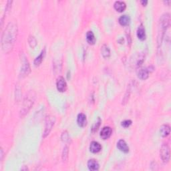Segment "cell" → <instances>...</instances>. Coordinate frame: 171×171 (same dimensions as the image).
I'll use <instances>...</instances> for the list:
<instances>
[{
  "label": "cell",
  "mask_w": 171,
  "mask_h": 171,
  "mask_svg": "<svg viewBox=\"0 0 171 171\" xmlns=\"http://www.w3.org/2000/svg\"><path fill=\"white\" fill-rule=\"evenodd\" d=\"M86 40L90 45H94L96 43V39L95 38V35L92 31H88L86 33Z\"/></svg>",
  "instance_id": "e0dca14e"
},
{
  "label": "cell",
  "mask_w": 171,
  "mask_h": 171,
  "mask_svg": "<svg viewBox=\"0 0 171 171\" xmlns=\"http://www.w3.org/2000/svg\"><path fill=\"white\" fill-rule=\"evenodd\" d=\"M160 155L162 161L165 163L169 162L170 158V150L168 144H163L161 148Z\"/></svg>",
  "instance_id": "5b68a950"
},
{
  "label": "cell",
  "mask_w": 171,
  "mask_h": 171,
  "mask_svg": "<svg viewBox=\"0 0 171 171\" xmlns=\"http://www.w3.org/2000/svg\"><path fill=\"white\" fill-rule=\"evenodd\" d=\"M160 133L162 137H167L170 133V127L168 124L162 125L160 128Z\"/></svg>",
  "instance_id": "2e32d148"
},
{
  "label": "cell",
  "mask_w": 171,
  "mask_h": 171,
  "mask_svg": "<svg viewBox=\"0 0 171 171\" xmlns=\"http://www.w3.org/2000/svg\"><path fill=\"white\" fill-rule=\"evenodd\" d=\"M45 54H46V49H43V50L42 51L40 54H39L38 56L35 59L34 63L35 66H38L41 64V63L42 62L43 59V58H44Z\"/></svg>",
  "instance_id": "ffe728a7"
},
{
  "label": "cell",
  "mask_w": 171,
  "mask_h": 171,
  "mask_svg": "<svg viewBox=\"0 0 171 171\" xmlns=\"http://www.w3.org/2000/svg\"><path fill=\"white\" fill-rule=\"evenodd\" d=\"M102 150V146L100 143L96 141H92L90 143V150L92 153H100Z\"/></svg>",
  "instance_id": "8fae6325"
},
{
  "label": "cell",
  "mask_w": 171,
  "mask_h": 171,
  "mask_svg": "<svg viewBox=\"0 0 171 171\" xmlns=\"http://www.w3.org/2000/svg\"><path fill=\"white\" fill-rule=\"evenodd\" d=\"M17 34V25L13 22L9 23L2 36V47L5 53H10L12 50L14 43L16 40Z\"/></svg>",
  "instance_id": "6da1fadb"
},
{
  "label": "cell",
  "mask_w": 171,
  "mask_h": 171,
  "mask_svg": "<svg viewBox=\"0 0 171 171\" xmlns=\"http://www.w3.org/2000/svg\"><path fill=\"white\" fill-rule=\"evenodd\" d=\"M55 118L54 116L49 115V116H47L46 119L45 129H44V132H43V138H46L47 136H48L55 124Z\"/></svg>",
  "instance_id": "277c9868"
},
{
  "label": "cell",
  "mask_w": 171,
  "mask_h": 171,
  "mask_svg": "<svg viewBox=\"0 0 171 171\" xmlns=\"http://www.w3.org/2000/svg\"><path fill=\"white\" fill-rule=\"evenodd\" d=\"M88 168L91 171H97L100 169V165L95 159H90L88 162Z\"/></svg>",
  "instance_id": "7c38bea8"
},
{
  "label": "cell",
  "mask_w": 171,
  "mask_h": 171,
  "mask_svg": "<svg viewBox=\"0 0 171 171\" xmlns=\"http://www.w3.org/2000/svg\"><path fill=\"white\" fill-rule=\"evenodd\" d=\"M151 72L150 67H146V68H141L138 71V77L140 79L145 80L149 77V74Z\"/></svg>",
  "instance_id": "ba28073f"
},
{
  "label": "cell",
  "mask_w": 171,
  "mask_h": 171,
  "mask_svg": "<svg viewBox=\"0 0 171 171\" xmlns=\"http://www.w3.org/2000/svg\"><path fill=\"white\" fill-rule=\"evenodd\" d=\"M28 43L31 48H34V47L37 46L36 39H35V38L34 36H32V35H30V36L29 37Z\"/></svg>",
  "instance_id": "603a6c76"
},
{
  "label": "cell",
  "mask_w": 171,
  "mask_h": 171,
  "mask_svg": "<svg viewBox=\"0 0 171 171\" xmlns=\"http://www.w3.org/2000/svg\"><path fill=\"white\" fill-rule=\"evenodd\" d=\"M136 35L138 38L141 41H144L146 39V31L145 26L142 24H140L138 26L136 31Z\"/></svg>",
  "instance_id": "4fadbf2b"
},
{
  "label": "cell",
  "mask_w": 171,
  "mask_h": 171,
  "mask_svg": "<svg viewBox=\"0 0 171 171\" xmlns=\"http://www.w3.org/2000/svg\"><path fill=\"white\" fill-rule=\"evenodd\" d=\"M140 3L143 6H146L147 3H148V1H146V0H142V1H140Z\"/></svg>",
  "instance_id": "484cf974"
},
{
  "label": "cell",
  "mask_w": 171,
  "mask_h": 171,
  "mask_svg": "<svg viewBox=\"0 0 171 171\" xmlns=\"http://www.w3.org/2000/svg\"><path fill=\"white\" fill-rule=\"evenodd\" d=\"M56 88L57 90L60 92H64L67 89V83L65 79L62 76L58 78L56 81Z\"/></svg>",
  "instance_id": "8992f818"
},
{
  "label": "cell",
  "mask_w": 171,
  "mask_h": 171,
  "mask_svg": "<svg viewBox=\"0 0 171 171\" xmlns=\"http://www.w3.org/2000/svg\"><path fill=\"white\" fill-rule=\"evenodd\" d=\"M78 125L80 127H85L87 124L86 116L83 113L78 114L77 116Z\"/></svg>",
  "instance_id": "5bb4252c"
},
{
  "label": "cell",
  "mask_w": 171,
  "mask_h": 171,
  "mask_svg": "<svg viewBox=\"0 0 171 171\" xmlns=\"http://www.w3.org/2000/svg\"><path fill=\"white\" fill-rule=\"evenodd\" d=\"M117 148L119 150H120L121 152H123L124 153H128L130 150L129 146L127 145V143L122 139L119 140L117 142Z\"/></svg>",
  "instance_id": "30bf717a"
},
{
  "label": "cell",
  "mask_w": 171,
  "mask_h": 171,
  "mask_svg": "<svg viewBox=\"0 0 171 171\" xmlns=\"http://www.w3.org/2000/svg\"><path fill=\"white\" fill-rule=\"evenodd\" d=\"M132 120H125L124 121H122L121 122V126L122 127H124V128H128V127H130L131 126V124H132Z\"/></svg>",
  "instance_id": "d4e9b609"
},
{
  "label": "cell",
  "mask_w": 171,
  "mask_h": 171,
  "mask_svg": "<svg viewBox=\"0 0 171 171\" xmlns=\"http://www.w3.org/2000/svg\"><path fill=\"white\" fill-rule=\"evenodd\" d=\"M30 72V66L29 64V62L27 61L26 58H24L22 62V66L21 68V75L22 77H25L28 75Z\"/></svg>",
  "instance_id": "52a82bcc"
},
{
  "label": "cell",
  "mask_w": 171,
  "mask_h": 171,
  "mask_svg": "<svg viewBox=\"0 0 171 171\" xmlns=\"http://www.w3.org/2000/svg\"><path fill=\"white\" fill-rule=\"evenodd\" d=\"M68 154H69V150H68V146H66L63 149V152H62V161L64 162L66 161L68 158Z\"/></svg>",
  "instance_id": "7402d4cb"
},
{
  "label": "cell",
  "mask_w": 171,
  "mask_h": 171,
  "mask_svg": "<svg viewBox=\"0 0 171 171\" xmlns=\"http://www.w3.org/2000/svg\"><path fill=\"white\" fill-rule=\"evenodd\" d=\"M35 101V94L34 92H30L26 95L23 100L22 108L20 111L21 116H23L29 112L31 107L33 106Z\"/></svg>",
  "instance_id": "3957f363"
},
{
  "label": "cell",
  "mask_w": 171,
  "mask_h": 171,
  "mask_svg": "<svg viewBox=\"0 0 171 171\" xmlns=\"http://www.w3.org/2000/svg\"><path fill=\"white\" fill-rule=\"evenodd\" d=\"M114 7L118 12H122L126 8V4L124 2L116 1L114 3Z\"/></svg>",
  "instance_id": "9a60e30c"
},
{
  "label": "cell",
  "mask_w": 171,
  "mask_h": 171,
  "mask_svg": "<svg viewBox=\"0 0 171 171\" xmlns=\"http://www.w3.org/2000/svg\"><path fill=\"white\" fill-rule=\"evenodd\" d=\"M170 24V14L166 13L162 15L159 22V35H158V43H161L162 39L164 35V33L169 28Z\"/></svg>",
  "instance_id": "7a4b0ae2"
},
{
  "label": "cell",
  "mask_w": 171,
  "mask_h": 171,
  "mask_svg": "<svg viewBox=\"0 0 171 171\" xmlns=\"http://www.w3.org/2000/svg\"><path fill=\"white\" fill-rule=\"evenodd\" d=\"M101 54L103 57L104 58H108L110 57V50L109 48V47L106 45L104 44L102 47H101Z\"/></svg>",
  "instance_id": "d6986e66"
},
{
  "label": "cell",
  "mask_w": 171,
  "mask_h": 171,
  "mask_svg": "<svg viewBox=\"0 0 171 171\" xmlns=\"http://www.w3.org/2000/svg\"><path fill=\"white\" fill-rule=\"evenodd\" d=\"M61 139L63 142H67L70 140V137H69V135L68 133H67V131H64L62 134V136H61Z\"/></svg>",
  "instance_id": "cb8c5ba5"
},
{
  "label": "cell",
  "mask_w": 171,
  "mask_h": 171,
  "mask_svg": "<svg viewBox=\"0 0 171 171\" xmlns=\"http://www.w3.org/2000/svg\"><path fill=\"white\" fill-rule=\"evenodd\" d=\"M130 21V18L128 15H121L118 19V22L122 26H126L129 24Z\"/></svg>",
  "instance_id": "ac0fdd59"
},
{
  "label": "cell",
  "mask_w": 171,
  "mask_h": 171,
  "mask_svg": "<svg viewBox=\"0 0 171 171\" xmlns=\"http://www.w3.org/2000/svg\"><path fill=\"white\" fill-rule=\"evenodd\" d=\"M0 152H1V161L3 160V150L2 149H1V150H0Z\"/></svg>",
  "instance_id": "4316f807"
},
{
  "label": "cell",
  "mask_w": 171,
  "mask_h": 171,
  "mask_svg": "<svg viewBox=\"0 0 171 171\" xmlns=\"http://www.w3.org/2000/svg\"><path fill=\"white\" fill-rule=\"evenodd\" d=\"M112 132V130L110 127L104 126L101 130L100 136L103 140H107V139H108L111 136Z\"/></svg>",
  "instance_id": "9c48e42d"
},
{
  "label": "cell",
  "mask_w": 171,
  "mask_h": 171,
  "mask_svg": "<svg viewBox=\"0 0 171 171\" xmlns=\"http://www.w3.org/2000/svg\"><path fill=\"white\" fill-rule=\"evenodd\" d=\"M101 122H102V120H101V119L100 117H98V119H97V120L96 121V122L94 123V124H93L92 126V132L94 133V132H96V131L98 130L99 128V127H100V124H101Z\"/></svg>",
  "instance_id": "44dd1931"
}]
</instances>
